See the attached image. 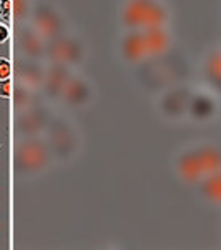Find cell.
Wrapping results in <instances>:
<instances>
[{"label": "cell", "mask_w": 221, "mask_h": 250, "mask_svg": "<svg viewBox=\"0 0 221 250\" xmlns=\"http://www.w3.org/2000/svg\"><path fill=\"white\" fill-rule=\"evenodd\" d=\"M10 95V79H0V97Z\"/></svg>", "instance_id": "3957f363"}, {"label": "cell", "mask_w": 221, "mask_h": 250, "mask_svg": "<svg viewBox=\"0 0 221 250\" xmlns=\"http://www.w3.org/2000/svg\"><path fill=\"white\" fill-rule=\"evenodd\" d=\"M7 39H9V27L0 23V43L7 42Z\"/></svg>", "instance_id": "277c9868"}, {"label": "cell", "mask_w": 221, "mask_h": 250, "mask_svg": "<svg viewBox=\"0 0 221 250\" xmlns=\"http://www.w3.org/2000/svg\"><path fill=\"white\" fill-rule=\"evenodd\" d=\"M10 62L7 59H0V79H10Z\"/></svg>", "instance_id": "6da1fadb"}, {"label": "cell", "mask_w": 221, "mask_h": 250, "mask_svg": "<svg viewBox=\"0 0 221 250\" xmlns=\"http://www.w3.org/2000/svg\"><path fill=\"white\" fill-rule=\"evenodd\" d=\"M0 15L3 20H9L10 15V0H0Z\"/></svg>", "instance_id": "7a4b0ae2"}]
</instances>
